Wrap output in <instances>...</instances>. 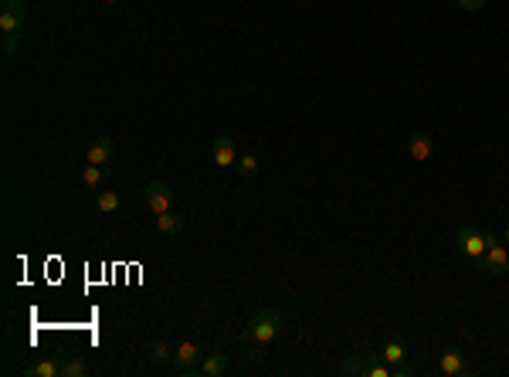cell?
<instances>
[{"mask_svg": "<svg viewBox=\"0 0 509 377\" xmlns=\"http://www.w3.org/2000/svg\"><path fill=\"white\" fill-rule=\"evenodd\" d=\"M438 374L465 377V374H469V360H465V353L458 350V347H445L441 357H438Z\"/></svg>", "mask_w": 509, "mask_h": 377, "instance_id": "52a82bcc", "label": "cell"}, {"mask_svg": "<svg viewBox=\"0 0 509 377\" xmlns=\"http://www.w3.org/2000/svg\"><path fill=\"white\" fill-rule=\"evenodd\" d=\"M17 51H21V34H3V54L14 58Z\"/></svg>", "mask_w": 509, "mask_h": 377, "instance_id": "44dd1931", "label": "cell"}, {"mask_svg": "<svg viewBox=\"0 0 509 377\" xmlns=\"http://www.w3.org/2000/svg\"><path fill=\"white\" fill-rule=\"evenodd\" d=\"M112 150H116L112 136H99V140H92V143H89V150H85V163L105 167V163L112 160Z\"/></svg>", "mask_w": 509, "mask_h": 377, "instance_id": "8fae6325", "label": "cell"}, {"mask_svg": "<svg viewBox=\"0 0 509 377\" xmlns=\"http://www.w3.org/2000/svg\"><path fill=\"white\" fill-rule=\"evenodd\" d=\"M150 357L156 360V364H163V360H174V347L167 343V340H156L150 347Z\"/></svg>", "mask_w": 509, "mask_h": 377, "instance_id": "d6986e66", "label": "cell"}, {"mask_svg": "<svg viewBox=\"0 0 509 377\" xmlns=\"http://www.w3.org/2000/svg\"><path fill=\"white\" fill-rule=\"evenodd\" d=\"M282 333V313H275V309H258L252 316V323L241 330V343H254L258 350H265L268 343H275Z\"/></svg>", "mask_w": 509, "mask_h": 377, "instance_id": "6da1fadb", "label": "cell"}, {"mask_svg": "<svg viewBox=\"0 0 509 377\" xmlns=\"http://www.w3.org/2000/svg\"><path fill=\"white\" fill-rule=\"evenodd\" d=\"M201 360H204V347L197 340H183V343L174 347V367H177V374H197Z\"/></svg>", "mask_w": 509, "mask_h": 377, "instance_id": "7a4b0ae2", "label": "cell"}, {"mask_svg": "<svg viewBox=\"0 0 509 377\" xmlns=\"http://www.w3.org/2000/svg\"><path fill=\"white\" fill-rule=\"evenodd\" d=\"M89 374V364L82 357H65L61 360V377H85Z\"/></svg>", "mask_w": 509, "mask_h": 377, "instance_id": "2e32d148", "label": "cell"}, {"mask_svg": "<svg viewBox=\"0 0 509 377\" xmlns=\"http://www.w3.org/2000/svg\"><path fill=\"white\" fill-rule=\"evenodd\" d=\"M143 194H146V207H150L153 214L174 211V191H170V184H163V180H150Z\"/></svg>", "mask_w": 509, "mask_h": 377, "instance_id": "8992f818", "label": "cell"}, {"mask_svg": "<svg viewBox=\"0 0 509 377\" xmlns=\"http://www.w3.org/2000/svg\"><path fill=\"white\" fill-rule=\"evenodd\" d=\"M27 374H31V377H61V360H58V357L38 360V364H34Z\"/></svg>", "mask_w": 509, "mask_h": 377, "instance_id": "5bb4252c", "label": "cell"}, {"mask_svg": "<svg viewBox=\"0 0 509 377\" xmlns=\"http://www.w3.org/2000/svg\"><path fill=\"white\" fill-rule=\"evenodd\" d=\"M407 156L411 160H418V163H428L434 156V140L428 133H414V136H407Z\"/></svg>", "mask_w": 509, "mask_h": 377, "instance_id": "30bf717a", "label": "cell"}, {"mask_svg": "<svg viewBox=\"0 0 509 377\" xmlns=\"http://www.w3.org/2000/svg\"><path fill=\"white\" fill-rule=\"evenodd\" d=\"M381 357H383V364H390L394 377H397V374L404 377V374H407V367H404L407 347L401 343V340H387V343H383V350H381Z\"/></svg>", "mask_w": 509, "mask_h": 377, "instance_id": "9c48e42d", "label": "cell"}, {"mask_svg": "<svg viewBox=\"0 0 509 377\" xmlns=\"http://www.w3.org/2000/svg\"><path fill=\"white\" fill-rule=\"evenodd\" d=\"M156 231L163 238H177L180 231H183V218L174 214V211H163V214H156Z\"/></svg>", "mask_w": 509, "mask_h": 377, "instance_id": "4fadbf2b", "label": "cell"}, {"mask_svg": "<svg viewBox=\"0 0 509 377\" xmlns=\"http://www.w3.org/2000/svg\"><path fill=\"white\" fill-rule=\"evenodd\" d=\"M458 7H462V10H483L485 7V0H455Z\"/></svg>", "mask_w": 509, "mask_h": 377, "instance_id": "7402d4cb", "label": "cell"}, {"mask_svg": "<svg viewBox=\"0 0 509 377\" xmlns=\"http://www.w3.org/2000/svg\"><path fill=\"white\" fill-rule=\"evenodd\" d=\"M102 177H105V167H96V163H85V170H82V184L85 187H99Z\"/></svg>", "mask_w": 509, "mask_h": 377, "instance_id": "e0dca14e", "label": "cell"}, {"mask_svg": "<svg viewBox=\"0 0 509 377\" xmlns=\"http://www.w3.org/2000/svg\"><path fill=\"white\" fill-rule=\"evenodd\" d=\"M360 377H394L390 364H360Z\"/></svg>", "mask_w": 509, "mask_h": 377, "instance_id": "ac0fdd59", "label": "cell"}, {"mask_svg": "<svg viewBox=\"0 0 509 377\" xmlns=\"http://www.w3.org/2000/svg\"><path fill=\"white\" fill-rule=\"evenodd\" d=\"M211 163L218 167V170H228L238 163V150H234V140L231 136H218L214 140V147H211Z\"/></svg>", "mask_w": 509, "mask_h": 377, "instance_id": "ba28073f", "label": "cell"}, {"mask_svg": "<svg viewBox=\"0 0 509 377\" xmlns=\"http://www.w3.org/2000/svg\"><path fill=\"white\" fill-rule=\"evenodd\" d=\"M197 374H204V377H225V374H228V353H221V350L204 353Z\"/></svg>", "mask_w": 509, "mask_h": 377, "instance_id": "7c38bea8", "label": "cell"}, {"mask_svg": "<svg viewBox=\"0 0 509 377\" xmlns=\"http://www.w3.org/2000/svg\"><path fill=\"white\" fill-rule=\"evenodd\" d=\"M105 3H116V0H105Z\"/></svg>", "mask_w": 509, "mask_h": 377, "instance_id": "cb8c5ba5", "label": "cell"}, {"mask_svg": "<svg viewBox=\"0 0 509 377\" xmlns=\"http://www.w3.org/2000/svg\"><path fill=\"white\" fill-rule=\"evenodd\" d=\"M455 245L469 258H476V262H483V255H485V249H489V235H479L472 225H465V228H458L455 231Z\"/></svg>", "mask_w": 509, "mask_h": 377, "instance_id": "277c9868", "label": "cell"}, {"mask_svg": "<svg viewBox=\"0 0 509 377\" xmlns=\"http://www.w3.org/2000/svg\"><path fill=\"white\" fill-rule=\"evenodd\" d=\"M96 207H99L102 214H116V211L123 207V201H119V194H116V191H102L99 198H96Z\"/></svg>", "mask_w": 509, "mask_h": 377, "instance_id": "9a60e30c", "label": "cell"}, {"mask_svg": "<svg viewBox=\"0 0 509 377\" xmlns=\"http://www.w3.org/2000/svg\"><path fill=\"white\" fill-rule=\"evenodd\" d=\"M503 242H506V245H509V228H506V231H503Z\"/></svg>", "mask_w": 509, "mask_h": 377, "instance_id": "603a6c76", "label": "cell"}, {"mask_svg": "<svg viewBox=\"0 0 509 377\" xmlns=\"http://www.w3.org/2000/svg\"><path fill=\"white\" fill-rule=\"evenodd\" d=\"M27 21V3L24 0H3L0 10V34H21Z\"/></svg>", "mask_w": 509, "mask_h": 377, "instance_id": "3957f363", "label": "cell"}, {"mask_svg": "<svg viewBox=\"0 0 509 377\" xmlns=\"http://www.w3.org/2000/svg\"><path fill=\"white\" fill-rule=\"evenodd\" d=\"M483 272H489V276H506L509 272V251L506 245H499L496 235H489V249L483 255Z\"/></svg>", "mask_w": 509, "mask_h": 377, "instance_id": "5b68a950", "label": "cell"}, {"mask_svg": "<svg viewBox=\"0 0 509 377\" xmlns=\"http://www.w3.org/2000/svg\"><path fill=\"white\" fill-rule=\"evenodd\" d=\"M238 174H241V177H254V174H258V156H254V153H245V156L238 160Z\"/></svg>", "mask_w": 509, "mask_h": 377, "instance_id": "ffe728a7", "label": "cell"}]
</instances>
